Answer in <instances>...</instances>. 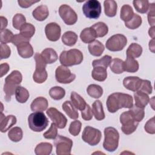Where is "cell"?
I'll return each mask as SVG.
<instances>
[{"label": "cell", "instance_id": "6da1fadb", "mask_svg": "<svg viewBox=\"0 0 155 155\" xmlns=\"http://www.w3.org/2000/svg\"><path fill=\"white\" fill-rule=\"evenodd\" d=\"M106 105L109 112L113 113L122 108H130L133 105V97L122 93H114L109 95Z\"/></svg>", "mask_w": 155, "mask_h": 155}, {"label": "cell", "instance_id": "7a4b0ae2", "mask_svg": "<svg viewBox=\"0 0 155 155\" xmlns=\"http://www.w3.org/2000/svg\"><path fill=\"white\" fill-rule=\"evenodd\" d=\"M83 61V54L78 49H70L61 52L59 61L62 65L70 67L80 64Z\"/></svg>", "mask_w": 155, "mask_h": 155}, {"label": "cell", "instance_id": "3957f363", "mask_svg": "<svg viewBox=\"0 0 155 155\" xmlns=\"http://www.w3.org/2000/svg\"><path fill=\"white\" fill-rule=\"evenodd\" d=\"M104 140L103 147L108 151H114L118 147L119 134L114 127H108L104 129Z\"/></svg>", "mask_w": 155, "mask_h": 155}, {"label": "cell", "instance_id": "277c9868", "mask_svg": "<svg viewBox=\"0 0 155 155\" xmlns=\"http://www.w3.org/2000/svg\"><path fill=\"white\" fill-rule=\"evenodd\" d=\"M29 128L35 132H41L45 130L49 122L45 115L41 111L30 114L28 117Z\"/></svg>", "mask_w": 155, "mask_h": 155}, {"label": "cell", "instance_id": "5b68a950", "mask_svg": "<svg viewBox=\"0 0 155 155\" xmlns=\"http://www.w3.org/2000/svg\"><path fill=\"white\" fill-rule=\"evenodd\" d=\"M120 122L122 125L121 127L122 132L127 135L134 132L139 125V122L134 120L129 110L120 114Z\"/></svg>", "mask_w": 155, "mask_h": 155}, {"label": "cell", "instance_id": "8992f818", "mask_svg": "<svg viewBox=\"0 0 155 155\" xmlns=\"http://www.w3.org/2000/svg\"><path fill=\"white\" fill-rule=\"evenodd\" d=\"M54 145L58 155H70L73 146V141L68 137L58 135L54 140Z\"/></svg>", "mask_w": 155, "mask_h": 155}, {"label": "cell", "instance_id": "52a82bcc", "mask_svg": "<svg viewBox=\"0 0 155 155\" xmlns=\"http://www.w3.org/2000/svg\"><path fill=\"white\" fill-rule=\"evenodd\" d=\"M84 15L90 19H97L101 14V5L97 0L86 1L82 6Z\"/></svg>", "mask_w": 155, "mask_h": 155}, {"label": "cell", "instance_id": "ba28073f", "mask_svg": "<svg viewBox=\"0 0 155 155\" xmlns=\"http://www.w3.org/2000/svg\"><path fill=\"white\" fill-rule=\"evenodd\" d=\"M101 131L90 126L85 127L82 134V140L91 146L97 145L101 139Z\"/></svg>", "mask_w": 155, "mask_h": 155}, {"label": "cell", "instance_id": "9c48e42d", "mask_svg": "<svg viewBox=\"0 0 155 155\" xmlns=\"http://www.w3.org/2000/svg\"><path fill=\"white\" fill-rule=\"evenodd\" d=\"M127 39L122 34H116L110 37L106 42V48L111 51L122 50L127 45Z\"/></svg>", "mask_w": 155, "mask_h": 155}, {"label": "cell", "instance_id": "30bf717a", "mask_svg": "<svg viewBox=\"0 0 155 155\" xmlns=\"http://www.w3.org/2000/svg\"><path fill=\"white\" fill-rule=\"evenodd\" d=\"M59 14L67 25H73L77 22L78 15L76 13L70 6L67 4H63L59 7Z\"/></svg>", "mask_w": 155, "mask_h": 155}, {"label": "cell", "instance_id": "8fae6325", "mask_svg": "<svg viewBox=\"0 0 155 155\" xmlns=\"http://www.w3.org/2000/svg\"><path fill=\"white\" fill-rule=\"evenodd\" d=\"M55 78L61 84H69L75 79L76 75L72 73L67 67L60 65L56 69Z\"/></svg>", "mask_w": 155, "mask_h": 155}, {"label": "cell", "instance_id": "7c38bea8", "mask_svg": "<svg viewBox=\"0 0 155 155\" xmlns=\"http://www.w3.org/2000/svg\"><path fill=\"white\" fill-rule=\"evenodd\" d=\"M47 114L58 128H64L67 125V119L66 117L56 108H49L47 111Z\"/></svg>", "mask_w": 155, "mask_h": 155}, {"label": "cell", "instance_id": "4fadbf2b", "mask_svg": "<svg viewBox=\"0 0 155 155\" xmlns=\"http://www.w3.org/2000/svg\"><path fill=\"white\" fill-rule=\"evenodd\" d=\"M45 33L46 37L49 41H56L61 36V27L56 22H50L45 26Z\"/></svg>", "mask_w": 155, "mask_h": 155}, {"label": "cell", "instance_id": "5bb4252c", "mask_svg": "<svg viewBox=\"0 0 155 155\" xmlns=\"http://www.w3.org/2000/svg\"><path fill=\"white\" fill-rule=\"evenodd\" d=\"M142 82V79L137 76H128L123 80V85L127 89L135 92L139 90Z\"/></svg>", "mask_w": 155, "mask_h": 155}, {"label": "cell", "instance_id": "9a60e30c", "mask_svg": "<svg viewBox=\"0 0 155 155\" xmlns=\"http://www.w3.org/2000/svg\"><path fill=\"white\" fill-rule=\"evenodd\" d=\"M0 121V130L2 133H5L13 125L16 124V118L13 115H8L7 116H5L2 112H1Z\"/></svg>", "mask_w": 155, "mask_h": 155}, {"label": "cell", "instance_id": "2e32d148", "mask_svg": "<svg viewBox=\"0 0 155 155\" xmlns=\"http://www.w3.org/2000/svg\"><path fill=\"white\" fill-rule=\"evenodd\" d=\"M19 55L23 58H29L33 55V48L30 42H24L17 46Z\"/></svg>", "mask_w": 155, "mask_h": 155}, {"label": "cell", "instance_id": "e0dca14e", "mask_svg": "<svg viewBox=\"0 0 155 155\" xmlns=\"http://www.w3.org/2000/svg\"><path fill=\"white\" fill-rule=\"evenodd\" d=\"M48 106V103L44 97H38L35 99L30 105L31 111H44L47 110Z\"/></svg>", "mask_w": 155, "mask_h": 155}, {"label": "cell", "instance_id": "ac0fdd59", "mask_svg": "<svg viewBox=\"0 0 155 155\" xmlns=\"http://www.w3.org/2000/svg\"><path fill=\"white\" fill-rule=\"evenodd\" d=\"M33 18L39 21H43L49 15L48 8L45 5H41L37 7L32 12Z\"/></svg>", "mask_w": 155, "mask_h": 155}, {"label": "cell", "instance_id": "d6986e66", "mask_svg": "<svg viewBox=\"0 0 155 155\" xmlns=\"http://www.w3.org/2000/svg\"><path fill=\"white\" fill-rule=\"evenodd\" d=\"M45 63L50 64L55 62L58 59V56L56 51L51 48H45L41 54Z\"/></svg>", "mask_w": 155, "mask_h": 155}, {"label": "cell", "instance_id": "ffe728a7", "mask_svg": "<svg viewBox=\"0 0 155 155\" xmlns=\"http://www.w3.org/2000/svg\"><path fill=\"white\" fill-rule=\"evenodd\" d=\"M134 97L135 100V105L140 108H144L150 101V98L148 94L139 91L134 92Z\"/></svg>", "mask_w": 155, "mask_h": 155}, {"label": "cell", "instance_id": "44dd1931", "mask_svg": "<svg viewBox=\"0 0 155 155\" xmlns=\"http://www.w3.org/2000/svg\"><path fill=\"white\" fill-rule=\"evenodd\" d=\"M90 53L94 56H100L104 51V45L98 40H94L88 46Z\"/></svg>", "mask_w": 155, "mask_h": 155}, {"label": "cell", "instance_id": "7402d4cb", "mask_svg": "<svg viewBox=\"0 0 155 155\" xmlns=\"http://www.w3.org/2000/svg\"><path fill=\"white\" fill-rule=\"evenodd\" d=\"M96 38V35L91 27L85 28L82 30L80 34L81 41L86 44H90L93 42Z\"/></svg>", "mask_w": 155, "mask_h": 155}, {"label": "cell", "instance_id": "603a6c76", "mask_svg": "<svg viewBox=\"0 0 155 155\" xmlns=\"http://www.w3.org/2000/svg\"><path fill=\"white\" fill-rule=\"evenodd\" d=\"M62 110L65 113L72 119H76L79 117V114L77 109L74 107L73 104L68 101H65L62 105Z\"/></svg>", "mask_w": 155, "mask_h": 155}, {"label": "cell", "instance_id": "cb8c5ba5", "mask_svg": "<svg viewBox=\"0 0 155 155\" xmlns=\"http://www.w3.org/2000/svg\"><path fill=\"white\" fill-rule=\"evenodd\" d=\"M142 53V47L137 43H132L130 45L126 51L127 57L130 58H137Z\"/></svg>", "mask_w": 155, "mask_h": 155}, {"label": "cell", "instance_id": "d4e9b609", "mask_svg": "<svg viewBox=\"0 0 155 155\" xmlns=\"http://www.w3.org/2000/svg\"><path fill=\"white\" fill-rule=\"evenodd\" d=\"M91 76L92 78L97 81H104L107 78V68L100 66L94 67L91 73Z\"/></svg>", "mask_w": 155, "mask_h": 155}, {"label": "cell", "instance_id": "484cf974", "mask_svg": "<svg viewBox=\"0 0 155 155\" xmlns=\"http://www.w3.org/2000/svg\"><path fill=\"white\" fill-rule=\"evenodd\" d=\"M70 99L73 105L77 110L82 111L85 108L87 105L85 101L79 94L74 91H72L71 93Z\"/></svg>", "mask_w": 155, "mask_h": 155}, {"label": "cell", "instance_id": "4316f807", "mask_svg": "<svg viewBox=\"0 0 155 155\" xmlns=\"http://www.w3.org/2000/svg\"><path fill=\"white\" fill-rule=\"evenodd\" d=\"M92 113L94 117L97 120H103L105 118V113L103 109L102 102L99 101H95L92 104Z\"/></svg>", "mask_w": 155, "mask_h": 155}, {"label": "cell", "instance_id": "83f0119b", "mask_svg": "<svg viewBox=\"0 0 155 155\" xmlns=\"http://www.w3.org/2000/svg\"><path fill=\"white\" fill-rule=\"evenodd\" d=\"M104 12L108 17H114L116 15L117 5L115 1L107 0L104 2Z\"/></svg>", "mask_w": 155, "mask_h": 155}, {"label": "cell", "instance_id": "f1b7e54d", "mask_svg": "<svg viewBox=\"0 0 155 155\" xmlns=\"http://www.w3.org/2000/svg\"><path fill=\"white\" fill-rule=\"evenodd\" d=\"M91 28L94 30L97 38H101L105 36L108 31V27L104 22H98L93 24Z\"/></svg>", "mask_w": 155, "mask_h": 155}, {"label": "cell", "instance_id": "f546056e", "mask_svg": "<svg viewBox=\"0 0 155 155\" xmlns=\"http://www.w3.org/2000/svg\"><path fill=\"white\" fill-rule=\"evenodd\" d=\"M53 146L48 142H41L36 145L35 153L37 155H48L51 153Z\"/></svg>", "mask_w": 155, "mask_h": 155}, {"label": "cell", "instance_id": "4dcf8cb0", "mask_svg": "<svg viewBox=\"0 0 155 155\" xmlns=\"http://www.w3.org/2000/svg\"><path fill=\"white\" fill-rule=\"evenodd\" d=\"M78 41V35L76 33L72 31L65 32L62 36V42L65 45L73 46Z\"/></svg>", "mask_w": 155, "mask_h": 155}, {"label": "cell", "instance_id": "1f68e13d", "mask_svg": "<svg viewBox=\"0 0 155 155\" xmlns=\"http://www.w3.org/2000/svg\"><path fill=\"white\" fill-rule=\"evenodd\" d=\"M22 80V76L20 71L13 70L5 79V82L9 84L18 85L21 84Z\"/></svg>", "mask_w": 155, "mask_h": 155}, {"label": "cell", "instance_id": "d6a6232c", "mask_svg": "<svg viewBox=\"0 0 155 155\" xmlns=\"http://www.w3.org/2000/svg\"><path fill=\"white\" fill-rule=\"evenodd\" d=\"M124 70L127 72L135 73L139 70V63L134 59L127 57V59L124 61Z\"/></svg>", "mask_w": 155, "mask_h": 155}, {"label": "cell", "instance_id": "836d02e7", "mask_svg": "<svg viewBox=\"0 0 155 155\" xmlns=\"http://www.w3.org/2000/svg\"><path fill=\"white\" fill-rule=\"evenodd\" d=\"M29 92L24 87L18 86L15 91V98L19 103H25L29 97Z\"/></svg>", "mask_w": 155, "mask_h": 155}, {"label": "cell", "instance_id": "e575fe53", "mask_svg": "<svg viewBox=\"0 0 155 155\" xmlns=\"http://www.w3.org/2000/svg\"><path fill=\"white\" fill-rule=\"evenodd\" d=\"M134 14L132 7L128 4H125L121 7L120 18L125 22H127L133 18Z\"/></svg>", "mask_w": 155, "mask_h": 155}, {"label": "cell", "instance_id": "d590c367", "mask_svg": "<svg viewBox=\"0 0 155 155\" xmlns=\"http://www.w3.org/2000/svg\"><path fill=\"white\" fill-rule=\"evenodd\" d=\"M87 92L90 96L97 99L102 96L103 94V89L100 85L96 84H90L87 88Z\"/></svg>", "mask_w": 155, "mask_h": 155}, {"label": "cell", "instance_id": "8d00e7d4", "mask_svg": "<svg viewBox=\"0 0 155 155\" xmlns=\"http://www.w3.org/2000/svg\"><path fill=\"white\" fill-rule=\"evenodd\" d=\"M124 61L119 58H114L111 60L110 67V70L115 74H121L124 71Z\"/></svg>", "mask_w": 155, "mask_h": 155}, {"label": "cell", "instance_id": "74e56055", "mask_svg": "<svg viewBox=\"0 0 155 155\" xmlns=\"http://www.w3.org/2000/svg\"><path fill=\"white\" fill-rule=\"evenodd\" d=\"M49 95L54 100H61L65 96V91L61 87L55 86L50 89Z\"/></svg>", "mask_w": 155, "mask_h": 155}, {"label": "cell", "instance_id": "f35d334b", "mask_svg": "<svg viewBox=\"0 0 155 155\" xmlns=\"http://www.w3.org/2000/svg\"><path fill=\"white\" fill-rule=\"evenodd\" d=\"M23 133L20 127H15L9 130L8 133V138L13 142H17L22 139Z\"/></svg>", "mask_w": 155, "mask_h": 155}, {"label": "cell", "instance_id": "ab89813d", "mask_svg": "<svg viewBox=\"0 0 155 155\" xmlns=\"http://www.w3.org/2000/svg\"><path fill=\"white\" fill-rule=\"evenodd\" d=\"M35 33V27L30 23H25L20 29V34L27 39H30Z\"/></svg>", "mask_w": 155, "mask_h": 155}, {"label": "cell", "instance_id": "60d3db41", "mask_svg": "<svg viewBox=\"0 0 155 155\" xmlns=\"http://www.w3.org/2000/svg\"><path fill=\"white\" fill-rule=\"evenodd\" d=\"M130 112L131 113L134 119V120L138 122H140L144 117L145 116V111L144 108H140L135 105L132 106L129 110Z\"/></svg>", "mask_w": 155, "mask_h": 155}, {"label": "cell", "instance_id": "b9f144b4", "mask_svg": "<svg viewBox=\"0 0 155 155\" xmlns=\"http://www.w3.org/2000/svg\"><path fill=\"white\" fill-rule=\"evenodd\" d=\"M136 11L140 13H145L149 8V2L147 0H134L133 2Z\"/></svg>", "mask_w": 155, "mask_h": 155}, {"label": "cell", "instance_id": "7bdbcfd3", "mask_svg": "<svg viewBox=\"0 0 155 155\" xmlns=\"http://www.w3.org/2000/svg\"><path fill=\"white\" fill-rule=\"evenodd\" d=\"M142 18L137 14H134L133 18L129 21L125 22V25L128 28L134 30L139 27L142 24Z\"/></svg>", "mask_w": 155, "mask_h": 155}, {"label": "cell", "instance_id": "ee69618b", "mask_svg": "<svg viewBox=\"0 0 155 155\" xmlns=\"http://www.w3.org/2000/svg\"><path fill=\"white\" fill-rule=\"evenodd\" d=\"M12 23L15 28L20 30L22 26L26 23L25 17L21 13H16L13 18Z\"/></svg>", "mask_w": 155, "mask_h": 155}, {"label": "cell", "instance_id": "f6af8a7d", "mask_svg": "<svg viewBox=\"0 0 155 155\" xmlns=\"http://www.w3.org/2000/svg\"><path fill=\"white\" fill-rule=\"evenodd\" d=\"M111 61V57L109 55H105L99 59L94 60L92 62V65L93 67L96 66H100L107 68V67L110 65Z\"/></svg>", "mask_w": 155, "mask_h": 155}, {"label": "cell", "instance_id": "bcb514c9", "mask_svg": "<svg viewBox=\"0 0 155 155\" xmlns=\"http://www.w3.org/2000/svg\"><path fill=\"white\" fill-rule=\"evenodd\" d=\"M47 73L44 70H36L33 74V79L34 81L38 84H42L47 79Z\"/></svg>", "mask_w": 155, "mask_h": 155}, {"label": "cell", "instance_id": "7dc6e473", "mask_svg": "<svg viewBox=\"0 0 155 155\" xmlns=\"http://www.w3.org/2000/svg\"><path fill=\"white\" fill-rule=\"evenodd\" d=\"M19 85H12L5 83L4 85V91L5 94V99L7 101H10L11 100V97L12 95L15 94V91L16 88Z\"/></svg>", "mask_w": 155, "mask_h": 155}, {"label": "cell", "instance_id": "c3c4849f", "mask_svg": "<svg viewBox=\"0 0 155 155\" xmlns=\"http://www.w3.org/2000/svg\"><path fill=\"white\" fill-rule=\"evenodd\" d=\"M0 36V41L1 42L2 44H6L12 42L14 36L13 33L8 29H4L3 30H1Z\"/></svg>", "mask_w": 155, "mask_h": 155}, {"label": "cell", "instance_id": "681fc988", "mask_svg": "<svg viewBox=\"0 0 155 155\" xmlns=\"http://www.w3.org/2000/svg\"><path fill=\"white\" fill-rule=\"evenodd\" d=\"M81 122L79 120H76L71 122L68 128V131L71 135H73V136H76L79 134L81 131Z\"/></svg>", "mask_w": 155, "mask_h": 155}, {"label": "cell", "instance_id": "f907efd6", "mask_svg": "<svg viewBox=\"0 0 155 155\" xmlns=\"http://www.w3.org/2000/svg\"><path fill=\"white\" fill-rule=\"evenodd\" d=\"M58 127L53 122L51 124L50 128L43 134L44 137L47 139H54L58 136Z\"/></svg>", "mask_w": 155, "mask_h": 155}, {"label": "cell", "instance_id": "816d5d0a", "mask_svg": "<svg viewBox=\"0 0 155 155\" xmlns=\"http://www.w3.org/2000/svg\"><path fill=\"white\" fill-rule=\"evenodd\" d=\"M34 58L36 62V70H45L47 64L44 61V59L41 56V54L36 53L34 56Z\"/></svg>", "mask_w": 155, "mask_h": 155}, {"label": "cell", "instance_id": "f5cc1de1", "mask_svg": "<svg viewBox=\"0 0 155 155\" xmlns=\"http://www.w3.org/2000/svg\"><path fill=\"white\" fill-rule=\"evenodd\" d=\"M152 90H153V88H152L150 81L148 80L142 79L141 86L138 91H142L147 94H150L152 93Z\"/></svg>", "mask_w": 155, "mask_h": 155}, {"label": "cell", "instance_id": "db71d44e", "mask_svg": "<svg viewBox=\"0 0 155 155\" xmlns=\"http://www.w3.org/2000/svg\"><path fill=\"white\" fill-rule=\"evenodd\" d=\"M0 53L1 59L8 58L11 54V50L10 47L6 44L1 43L0 45Z\"/></svg>", "mask_w": 155, "mask_h": 155}, {"label": "cell", "instance_id": "11a10c76", "mask_svg": "<svg viewBox=\"0 0 155 155\" xmlns=\"http://www.w3.org/2000/svg\"><path fill=\"white\" fill-rule=\"evenodd\" d=\"M82 118L85 120H90L93 118L92 110L89 105L87 104L85 108L81 111Z\"/></svg>", "mask_w": 155, "mask_h": 155}, {"label": "cell", "instance_id": "9f6ffc18", "mask_svg": "<svg viewBox=\"0 0 155 155\" xmlns=\"http://www.w3.org/2000/svg\"><path fill=\"white\" fill-rule=\"evenodd\" d=\"M145 130L149 134H154L155 133V124H154V117H153L149 119L145 125Z\"/></svg>", "mask_w": 155, "mask_h": 155}, {"label": "cell", "instance_id": "6f0895ef", "mask_svg": "<svg viewBox=\"0 0 155 155\" xmlns=\"http://www.w3.org/2000/svg\"><path fill=\"white\" fill-rule=\"evenodd\" d=\"M30 39H27L25 37H24L22 35H21V34H16L15 35L12 41V42L13 43V44L15 46H18V45H19L20 44L24 42H30Z\"/></svg>", "mask_w": 155, "mask_h": 155}, {"label": "cell", "instance_id": "680465c9", "mask_svg": "<svg viewBox=\"0 0 155 155\" xmlns=\"http://www.w3.org/2000/svg\"><path fill=\"white\" fill-rule=\"evenodd\" d=\"M150 9H149V12L148 13V21L151 27L154 26V4L152 3L149 6Z\"/></svg>", "mask_w": 155, "mask_h": 155}, {"label": "cell", "instance_id": "91938a15", "mask_svg": "<svg viewBox=\"0 0 155 155\" xmlns=\"http://www.w3.org/2000/svg\"><path fill=\"white\" fill-rule=\"evenodd\" d=\"M39 2V1H27V0H19L18 1V2L19 4V5L20 7H21L22 8H28L29 7H30L32 4L38 2Z\"/></svg>", "mask_w": 155, "mask_h": 155}, {"label": "cell", "instance_id": "94428289", "mask_svg": "<svg viewBox=\"0 0 155 155\" xmlns=\"http://www.w3.org/2000/svg\"><path fill=\"white\" fill-rule=\"evenodd\" d=\"M0 69H1V78H2L4 75L7 74V73L10 67L9 65L7 63H2L0 65Z\"/></svg>", "mask_w": 155, "mask_h": 155}, {"label": "cell", "instance_id": "6125c7cd", "mask_svg": "<svg viewBox=\"0 0 155 155\" xmlns=\"http://www.w3.org/2000/svg\"><path fill=\"white\" fill-rule=\"evenodd\" d=\"M0 21H1V30H3L7 26L8 21L5 17L2 16L0 17Z\"/></svg>", "mask_w": 155, "mask_h": 155}, {"label": "cell", "instance_id": "be15d7a7", "mask_svg": "<svg viewBox=\"0 0 155 155\" xmlns=\"http://www.w3.org/2000/svg\"><path fill=\"white\" fill-rule=\"evenodd\" d=\"M148 33H149V36H151L152 39H154V26L150 28Z\"/></svg>", "mask_w": 155, "mask_h": 155}, {"label": "cell", "instance_id": "e7e4bbea", "mask_svg": "<svg viewBox=\"0 0 155 155\" xmlns=\"http://www.w3.org/2000/svg\"><path fill=\"white\" fill-rule=\"evenodd\" d=\"M154 39H152L151 41H150L149 42V48L150 50L154 52Z\"/></svg>", "mask_w": 155, "mask_h": 155}]
</instances>
